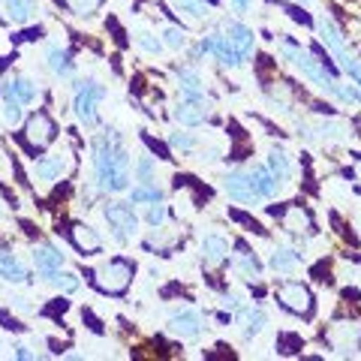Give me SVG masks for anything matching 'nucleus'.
Wrapping results in <instances>:
<instances>
[{"label":"nucleus","instance_id":"1","mask_svg":"<svg viewBox=\"0 0 361 361\" xmlns=\"http://www.w3.org/2000/svg\"><path fill=\"white\" fill-rule=\"evenodd\" d=\"M94 169L97 184L106 193H121L130 184V151L123 148L121 135L115 130L103 133L94 142Z\"/></svg>","mask_w":361,"mask_h":361},{"label":"nucleus","instance_id":"2","mask_svg":"<svg viewBox=\"0 0 361 361\" xmlns=\"http://www.w3.org/2000/svg\"><path fill=\"white\" fill-rule=\"evenodd\" d=\"M280 54L295 66V70L304 75V78H310V82L319 87V90H325V94H334V87H337V82L329 75V70L313 58V54L307 51V49H301V45H295V42H283L280 45Z\"/></svg>","mask_w":361,"mask_h":361},{"label":"nucleus","instance_id":"3","mask_svg":"<svg viewBox=\"0 0 361 361\" xmlns=\"http://www.w3.org/2000/svg\"><path fill=\"white\" fill-rule=\"evenodd\" d=\"M211 115V99L205 97V90L196 94V90H180V103L172 109V118L180 127H199L205 123Z\"/></svg>","mask_w":361,"mask_h":361},{"label":"nucleus","instance_id":"4","mask_svg":"<svg viewBox=\"0 0 361 361\" xmlns=\"http://www.w3.org/2000/svg\"><path fill=\"white\" fill-rule=\"evenodd\" d=\"M133 280V265L127 259H109V262L97 271V286L109 292V295H121V292H127Z\"/></svg>","mask_w":361,"mask_h":361},{"label":"nucleus","instance_id":"5","mask_svg":"<svg viewBox=\"0 0 361 361\" xmlns=\"http://www.w3.org/2000/svg\"><path fill=\"white\" fill-rule=\"evenodd\" d=\"M106 97V87L97 82H75V115L85 127H97V103Z\"/></svg>","mask_w":361,"mask_h":361},{"label":"nucleus","instance_id":"6","mask_svg":"<svg viewBox=\"0 0 361 361\" xmlns=\"http://www.w3.org/2000/svg\"><path fill=\"white\" fill-rule=\"evenodd\" d=\"M277 301L283 304L289 313H298V316H310L313 310V295L310 289L298 283V280H286V283L277 286Z\"/></svg>","mask_w":361,"mask_h":361},{"label":"nucleus","instance_id":"7","mask_svg":"<svg viewBox=\"0 0 361 361\" xmlns=\"http://www.w3.org/2000/svg\"><path fill=\"white\" fill-rule=\"evenodd\" d=\"M325 341H329V346L334 349V353H353V349L361 346V322H334L329 334H325Z\"/></svg>","mask_w":361,"mask_h":361},{"label":"nucleus","instance_id":"8","mask_svg":"<svg viewBox=\"0 0 361 361\" xmlns=\"http://www.w3.org/2000/svg\"><path fill=\"white\" fill-rule=\"evenodd\" d=\"M106 220L111 223L118 241H127V238H133V235L139 232V217H135L133 208L123 205V202H111V205H106Z\"/></svg>","mask_w":361,"mask_h":361},{"label":"nucleus","instance_id":"9","mask_svg":"<svg viewBox=\"0 0 361 361\" xmlns=\"http://www.w3.org/2000/svg\"><path fill=\"white\" fill-rule=\"evenodd\" d=\"M223 190L229 193V199L241 202V205H253V202L259 199L256 187H253V178H250V172H244V169H235V172L226 175Z\"/></svg>","mask_w":361,"mask_h":361},{"label":"nucleus","instance_id":"10","mask_svg":"<svg viewBox=\"0 0 361 361\" xmlns=\"http://www.w3.org/2000/svg\"><path fill=\"white\" fill-rule=\"evenodd\" d=\"M202 51L214 54V58H217L223 66H241L244 63V58L238 54V49L229 42L226 33H211V37H205V39H202Z\"/></svg>","mask_w":361,"mask_h":361},{"label":"nucleus","instance_id":"11","mask_svg":"<svg viewBox=\"0 0 361 361\" xmlns=\"http://www.w3.org/2000/svg\"><path fill=\"white\" fill-rule=\"evenodd\" d=\"M73 169V154L70 151H58L51 157H42L37 163V178L45 180V184H51V180H58L61 175H66Z\"/></svg>","mask_w":361,"mask_h":361},{"label":"nucleus","instance_id":"12","mask_svg":"<svg viewBox=\"0 0 361 361\" xmlns=\"http://www.w3.org/2000/svg\"><path fill=\"white\" fill-rule=\"evenodd\" d=\"M54 133H58V127H54V121L45 115V111H37V115L27 121V142L37 151H42L45 145L54 142Z\"/></svg>","mask_w":361,"mask_h":361},{"label":"nucleus","instance_id":"13","mask_svg":"<svg viewBox=\"0 0 361 361\" xmlns=\"http://www.w3.org/2000/svg\"><path fill=\"white\" fill-rule=\"evenodd\" d=\"M316 27H319V39L325 42V45H329V51L334 54V58L337 61H349V58H353V54H349L346 51V42H343V33L341 30H337V25H334V21L331 18H319V21H316Z\"/></svg>","mask_w":361,"mask_h":361},{"label":"nucleus","instance_id":"14","mask_svg":"<svg viewBox=\"0 0 361 361\" xmlns=\"http://www.w3.org/2000/svg\"><path fill=\"white\" fill-rule=\"evenodd\" d=\"M202 325H205V319H202L199 310H180V313H175L172 319H169V331L184 337V341H190V337H199Z\"/></svg>","mask_w":361,"mask_h":361},{"label":"nucleus","instance_id":"15","mask_svg":"<svg viewBox=\"0 0 361 361\" xmlns=\"http://www.w3.org/2000/svg\"><path fill=\"white\" fill-rule=\"evenodd\" d=\"M33 262H37V271L45 277H51L54 271H61L63 268V253L61 250H54L51 244H39L37 250H33Z\"/></svg>","mask_w":361,"mask_h":361},{"label":"nucleus","instance_id":"16","mask_svg":"<svg viewBox=\"0 0 361 361\" xmlns=\"http://www.w3.org/2000/svg\"><path fill=\"white\" fill-rule=\"evenodd\" d=\"M226 37H229V42L238 49V54L244 61L250 58V51H253V30L250 27L238 25V21H229V25H226Z\"/></svg>","mask_w":361,"mask_h":361},{"label":"nucleus","instance_id":"17","mask_svg":"<svg viewBox=\"0 0 361 361\" xmlns=\"http://www.w3.org/2000/svg\"><path fill=\"white\" fill-rule=\"evenodd\" d=\"M73 244L87 256L103 250V238H99L97 229H90V226H73Z\"/></svg>","mask_w":361,"mask_h":361},{"label":"nucleus","instance_id":"18","mask_svg":"<svg viewBox=\"0 0 361 361\" xmlns=\"http://www.w3.org/2000/svg\"><path fill=\"white\" fill-rule=\"evenodd\" d=\"M250 178H253V187H256L259 199H271V196L277 193V180H274V175H271L268 166H253L250 169Z\"/></svg>","mask_w":361,"mask_h":361},{"label":"nucleus","instance_id":"19","mask_svg":"<svg viewBox=\"0 0 361 361\" xmlns=\"http://www.w3.org/2000/svg\"><path fill=\"white\" fill-rule=\"evenodd\" d=\"M4 87H9L13 94L21 99V103H33V99L39 97V85L33 82V78H27V75H16V78H9V82L4 85Z\"/></svg>","mask_w":361,"mask_h":361},{"label":"nucleus","instance_id":"20","mask_svg":"<svg viewBox=\"0 0 361 361\" xmlns=\"http://www.w3.org/2000/svg\"><path fill=\"white\" fill-rule=\"evenodd\" d=\"M0 277H6L9 283H25V280H27V268L21 265L13 253L0 250Z\"/></svg>","mask_w":361,"mask_h":361},{"label":"nucleus","instance_id":"21","mask_svg":"<svg viewBox=\"0 0 361 361\" xmlns=\"http://www.w3.org/2000/svg\"><path fill=\"white\" fill-rule=\"evenodd\" d=\"M226 253H229V241L220 238V235H205V241H202V256H205L208 262H223Z\"/></svg>","mask_w":361,"mask_h":361},{"label":"nucleus","instance_id":"22","mask_svg":"<svg viewBox=\"0 0 361 361\" xmlns=\"http://www.w3.org/2000/svg\"><path fill=\"white\" fill-rule=\"evenodd\" d=\"M283 229H289V232H310V214L304 211L301 205L286 208V214H283Z\"/></svg>","mask_w":361,"mask_h":361},{"label":"nucleus","instance_id":"23","mask_svg":"<svg viewBox=\"0 0 361 361\" xmlns=\"http://www.w3.org/2000/svg\"><path fill=\"white\" fill-rule=\"evenodd\" d=\"M33 13H37V0H6V16L18 21V25L30 21Z\"/></svg>","mask_w":361,"mask_h":361},{"label":"nucleus","instance_id":"24","mask_svg":"<svg viewBox=\"0 0 361 361\" xmlns=\"http://www.w3.org/2000/svg\"><path fill=\"white\" fill-rule=\"evenodd\" d=\"M268 169H271V175H274L277 184H286L289 175H292V172H289V160H286V154L280 151V148H274V151L268 154Z\"/></svg>","mask_w":361,"mask_h":361},{"label":"nucleus","instance_id":"25","mask_svg":"<svg viewBox=\"0 0 361 361\" xmlns=\"http://www.w3.org/2000/svg\"><path fill=\"white\" fill-rule=\"evenodd\" d=\"M298 259H301V253H298V250H289V247H280V250L271 253L268 265L274 268V271H292V268L298 265Z\"/></svg>","mask_w":361,"mask_h":361},{"label":"nucleus","instance_id":"26","mask_svg":"<svg viewBox=\"0 0 361 361\" xmlns=\"http://www.w3.org/2000/svg\"><path fill=\"white\" fill-rule=\"evenodd\" d=\"M175 75H178V87H180V90H196V94H202V90H205V82H202V75H199L196 70H190V66H178Z\"/></svg>","mask_w":361,"mask_h":361},{"label":"nucleus","instance_id":"27","mask_svg":"<svg viewBox=\"0 0 361 361\" xmlns=\"http://www.w3.org/2000/svg\"><path fill=\"white\" fill-rule=\"evenodd\" d=\"M21 106H25V103H21L13 90L4 87V121L9 123V127H16V123L21 121Z\"/></svg>","mask_w":361,"mask_h":361},{"label":"nucleus","instance_id":"28","mask_svg":"<svg viewBox=\"0 0 361 361\" xmlns=\"http://www.w3.org/2000/svg\"><path fill=\"white\" fill-rule=\"evenodd\" d=\"M139 202H163V190L157 187V184H148V180H142V184L130 193V205H139Z\"/></svg>","mask_w":361,"mask_h":361},{"label":"nucleus","instance_id":"29","mask_svg":"<svg viewBox=\"0 0 361 361\" xmlns=\"http://www.w3.org/2000/svg\"><path fill=\"white\" fill-rule=\"evenodd\" d=\"M175 6L180 13H187L190 18H208L211 16V6L205 0H175Z\"/></svg>","mask_w":361,"mask_h":361},{"label":"nucleus","instance_id":"30","mask_svg":"<svg viewBox=\"0 0 361 361\" xmlns=\"http://www.w3.org/2000/svg\"><path fill=\"white\" fill-rule=\"evenodd\" d=\"M265 329V313L253 307V310H244V337H253Z\"/></svg>","mask_w":361,"mask_h":361},{"label":"nucleus","instance_id":"31","mask_svg":"<svg viewBox=\"0 0 361 361\" xmlns=\"http://www.w3.org/2000/svg\"><path fill=\"white\" fill-rule=\"evenodd\" d=\"M49 66H51V73L66 75V73L73 70V63H70V51H63V49H49Z\"/></svg>","mask_w":361,"mask_h":361},{"label":"nucleus","instance_id":"32","mask_svg":"<svg viewBox=\"0 0 361 361\" xmlns=\"http://www.w3.org/2000/svg\"><path fill=\"white\" fill-rule=\"evenodd\" d=\"M51 280H54V286L63 289V292L78 289V274H73V271H54Z\"/></svg>","mask_w":361,"mask_h":361},{"label":"nucleus","instance_id":"33","mask_svg":"<svg viewBox=\"0 0 361 361\" xmlns=\"http://www.w3.org/2000/svg\"><path fill=\"white\" fill-rule=\"evenodd\" d=\"M135 42H139L148 54H160V51H163V42L157 39L154 33H148V30H139V33H135Z\"/></svg>","mask_w":361,"mask_h":361},{"label":"nucleus","instance_id":"34","mask_svg":"<svg viewBox=\"0 0 361 361\" xmlns=\"http://www.w3.org/2000/svg\"><path fill=\"white\" fill-rule=\"evenodd\" d=\"M331 97L343 99V103H361V90L353 87V85H341V82H337V87H334V94H331Z\"/></svg>","mask_w":361,"mask_h":361},{"label":"nucleus","instance_id":"35","mask_svg":"<svg viewBox=\"0 0 361 361\" xmlns=\"http://www.w3.org/2000/svg\"><path fill=\"white\" fill-rule=\"evenodd\" d=\"M169 145L178 148V151H193L196 148V142H193V135L190 133H172L169 135Z\"/></svg>","mask_w":361,"mask_h":361},{"label":"nucleus","instance_id":"36","mask_svg":"<svg viewBox=\"0 0 361 361\" xmlns=\"http://www.w3.org/2000/svg\"><path fill=\"white\" fill-rule=\"evenodd\" d=\"M163 37H166V45H169V49H184V42H187V33H184V30H178V27H166V30H163Z\"/></svg>","mask_w":361,"mask_h":361},{"label":"nucleus","instance_id":"37","mask_svg":"<svg viewBox=\"0 0 361 361\" xmlns=\"http://www.w3.org/2000/svg\"><path fill=\"white\" fill-rule=\"evenodd\" d=\"M66 6H70L75 16H90L99 6V0H66Z\"/></svg>","mask_w":361,"mask_h":361},{"label":"nucleus","instance_id":"38","mask_svg":"<svg viewBox=\"0 0 361 361\" xmlns=\"http://www.w3.org/2000/svg\"><path fill=\"white\" fill-rule=\"evenodd\" d=\"M238 268L244 271V274H250V277H259V262L253 259V253H247L244 247H241V259H238Z\"/></svg>","mask_w":361,"mask_h":361},{"label":"nucleus","instance_id":"39","mask_svg":"<svg viewBox=\"0 0 361 361\" xmlns=\"http://www.w3.org/2000/svg\"><path fill=\"white\" fill-rule=\"evenodd\" d=\"M341 70L349 75V78H353V82L361 87V61H355V58H349V61H343L341 63Z\"/></svg>","mask_w":361,"mask_h":361},{"label":"nucleus","instance_id":"40","mask_svg":"<svg viewBox=\"0 0 361 361\" xmlns=\"http://www.w3.org/2000/svg\"><path fill=\"white\" fill-rule=\"evenodd\" d=\"M277 346L283 349V353H295V349H301L304 343H301V337H295V334H280Z\"/></svg>","mask_w":361,"mask_h":361},{"label":"nucleus","instance_id":"41","mask_svg":"<svg viewBox=\"0 0 361 361\" xmlns=\"http://www.w3.org/2000/svg\"><path fill=\"white\" fill-rule=\"evenodd\" d=\"M166 220V208L160 205V202H151V211H148V223L151 226H160Z\"/></svg>","mask_w":361,"mask_h":361},{"label":"nucleus","instance_id":"42","mask_svg":"<svg viewBox=\"0 0 361 361\" xmlns=\"http://www.w3.org/2000/svg\"><path fill=\"white\" fill-rule=\"evenodd\" d=\"M135 172H139L142 180H148L151 172H154V160H139V166H135Z\"/></svg>","mask_w":361,"mask_h":361},{"label":"nucleus","instance_id":"43","mask_svg":"<svg viewBox=\"0 0 361 361\" xmlns=\"http://www.w3.org/2000/svg\"><path fill=\"white\" fill-rule=\"evenodd\" d=\"M250 4H253V0H232V6L238 9V13H244V9H250Z\"/></svg>","mask_w":361,"mask_h":361},{"label":"nucleus","instance_id":"44","mask_svg":"<svg viewBox=\"0 0 361 361\" xmlns=\"http://www.w3.org/2000/svg\"><path fill=\"white\" fill-rule=\"evenodd\" d=\"M9 51V37L6 33H0V54H6Z\"/></svg>","mask_w":361,"mask_h":361},{"label":"nucleus","instance_id":"45","mask_svg":"<svg viewBox=\"0 0 361 361\" xmlns=\"http://www.w3.org/2000/svg\"><path fill=\"white\" fill-rule=\"evenodd\" d=\"M16 355H18V358H33V355L27 353V346H18V353H16Z\"/></svg>","mask_w":361,"mask_h":361},{"label":"nucleus","instance_id":"46","mask_svg":"<svg viewBox=\"0 0 361 361\" xmlns=\"http://www.w3.org/2000/svg\"><path fill=\"white\" fill-rule=\"evenodd\" d=\"M353 175H355V178H358V180H361V163H358V166H355V172H353Z\"/></svg>","mask_w":361,"mask_h":361},{"label":"nucleus","instance_id":"47","mask_svg":"<svg viewBox=\"0 0 361 361\" xmlns=\"http://www.w3.org/2000/svg\"><path fill=\"white\" fill-rule=\"evenodd\" d=\"M298 4H307V0H298Z\"/></svg>","mask_w":361,"mask_h":361}]
</instances>
